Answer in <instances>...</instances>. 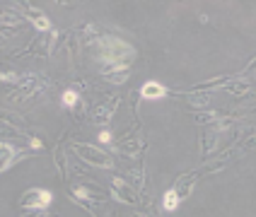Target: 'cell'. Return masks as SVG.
<instances>
[{"label": "cell", "instance_id": "8", "mask_svg": "<svg viewBox=\"0 0 256 217\" xmlns=\"http://www.w3.org/2000/svg\"><path fill=\"white\" fill-rule=\"evenodd\" d=\"M116 106H118V99H114V97H109L106 104H97V106L92 109L94 121H97V123H106V121L112 118V114L116 111Z\"/></svg>", "mask_w": 256, "mask_h": 217}, {"label": "cell", "instance_id": "18", "mask_svg": "<svg viewBox=\"0 0 256 217\" xmlns=\"http://www.w3.org/2000/svg\"><path fill=\"white\" fill-rule=\"evenodd\" d=\"M100 70H102V75L106 77V75H114V72L128 70V65H126V63H102Z\"/></svg>", "mask_w": 256, "mask_h": 217}, {"label": "cell", "instance_id": "11", "mask_svg": "<svg viewBox=\"0 0 256 217\" xmlns=\"http://www.w3.org/2000/svg\"><path fill=\"white\" fill-rule=\"evenodd\" d=\"M75 36H78V41L82 43V46H90V43H97V39H100V29L94 27V24H82V27H78Z\"/></svg>", "mask_w": 256, "mask_h": 217}, {"label": "cell", "instance_id": "12", "mask_svg": "<svg viewBox=\"0 0 256 217\" xmlns=\"http://www.w3.org/2000/svg\"><path fill=\"white\" fill-rule=\"evenodd\" d=\"M230 94H234V97H244V94H252L254 92V82L252 80H237V82H230L225 85Z\"/></svg>", "mask_w": 256, "mask_h": 217}, {"label": "cell", "instance_id": "20", "mask_svg": "<svg viewBox=\"0 0 256 217\" xmlns=\"http://www.w3.org/2000/svg\"><path fill=\"white\" fill-rule=\"evenodd\" d=\"M78 101H80V97H78V92H75V89H66V92H63V104H66V106H78Z\"/></svg>", "mask_w": 256, "mask_h": 217}, {"label": "cell", "instance_id": "25", "mask_svg": "<svg viewBox=\"0 0 256 217\" xmlns=\"http://www.w3.org/2000/svg\"><path fill=\"white\" fill-rule=\"evenodd\" d=\"M100 143H112V133L109 130H102L100 133Z\"/></svg>", "mask_w": 256, "mask_h": 217}, {"label": "cell", "instance_id": "10", "mask_svg": "<svg viewBox=\"0 0 256 217\" xmlns=\"http://www.w3.org/2000/svg\"><path fill=\"white\" fill-rule=\"evenodd\" d=\"M170 92H167V87H162L160 82L155 80H150V82H145L140 87V97L142 99H162V97H167Z\"/></svg>", "mask_w": 256, "mask_h": 217}, {"label": "cell", "instance_id": "6", "mask_svg": "<svg viewBox=\"0 0 256 217\" xmlns=\"http://www.w3.org/2000/svg\"><path fill=\"white\" fill-rule=\"evenodd\" d=\"M112 188H114L116 198H118L121 203H128V205H136V203H138V191L130 186V184H126L124 179L114 176V181H112Z\"/></svg>", "mask_w": 256, "mask_h": 217}, {"label": "cell", "instance_id": "14", "mask_svg": "<svg viewBox=\"0 0 256 217\" xmlns=\"http://www.w3.org/2000/svg\"><path fill=\"white\" fill-rule=\"evenodd\" d=\"M142 140H128L126 135L124 138H118V152H124V155H130V157H136L138 152L142 150Z\"/></svg>", "mask_w": 256, "mask_h": 217}, {"label": "cell", "instance_id": "4", "mask_svg": "<svg viewBox=\"0 0 256 217\" xmlns=\"http://www.w3.org/2000/svg\"><path fill=\"white\" fill-rule=\"evenodd\" d=\"M44 87H46V80L39 77V75H24L22 80H20V87H17V92H14L10 99L12 101H24L29 97H34L36 92H42Z\"/></svg>", "mask_w": 256, "mask_h": 217}, {"label": "cell", "instance_id": "19", "mask_svg": "<svg viewBox=\"0 0 256 217\" xmlns=\"http://www.w3.org/2000/svg\"><path fill=\"white\" fill-rule=\"evenodd\" d=\"M188 101H191L194 106H208L210 97H208L206 92H194V94H188Z\"/></svg>", "mask_w": 256, "mask_h": 217}, {"label": "cell", "instance_id": "9", "mask_svg": "<svg viewBox=\"0 0 256 217\" xmlns=\"http://www.w3.org/2000/svg\"><path fill=\"white\" fill-rule=\"evenodd\" d=\"M198 176H200V169H198V172L184 174V176H182V179L176 181V188H174V191H176L179 201H184L186 196H188V193L194 191V184H196V179H198Z\"/></svg>", "mask_w": 256, "mask_h": 217}, {"label": "cell", "instance_id": "28", "mask_svg": "<svg viewBox=\"0 0 256 217\" xmlns=\"http://www.w3.org/2000/svg\"><path fill=\"white\" fill-rule=\"evenodd\" d=\"M2 43H5V39H2V36H0V48H2Z\"/></svg>", "mask_w": 256, "mask_h": 217}, {"label": "cell", "instance_id": "23", "mask_svg": "<svg viewBox=\"0 0 256 217\" xmlns=\"http://www.w3.org/2000/svg\"><path fill=\"white\" fill-rule=\"evenodd\" d=\"M106 80H109V82H114V85H121V82H126V80H128V70L114 72V75H106Z\"/></svg>", "mask_w": 256, "mask_h": 217}, {"label": "cell", "instance_id": "7", "mask_svg": "<svg viewBox=\"0 0 256 217\" xmlns=\"http://www.w3.org/2000/svg\"><path fill=\"white\" fill-rule=\"evenodd\" d=\"M20 159H29V155L27 152H17L10 143H0V172L10 169L14 162H20Z\"/></svg>", "mask_w": 256, "mask_h": 217}, {"label": "cell", "instance_id": "3", "mask_svg": "<svg viewBox=\"0 0 256 217\" xmlns=\"http://www.w3.org/2000/svg\"><path fill=\"white\" fill-rule=\"evenodd\" d=\"M51 201H54L51 191H46V188H29V191H24L20 205L24 210H46Z\"/></svg>", "mask_w": 256, "mask_h": 217}, {"label": "cell", "instance_id": "15", "mask_svg": "<svg viewBox=\"0 0 256 217\" xmlns=\"http://www.w3.org/2000/svg\"><path fill=\"white\" fill-rule=\"evenodd\" d=\"M22 17L12 10H0V29H20Z\"/></svg>", "mask_w": 256, "mask_h": 217}, {"label": "cell", "instance_id": "1", "mask_svg": "<svg viewBox=\"0 0 256 217\" xmlns=\"http://www.w3.org/2000/svg\"><path fill=\"white\" fill-rule=\"evenodd\" d=\"M97 53L104 63H126L136 58V48L130 43L121 41V39H114V36H104L100 43H97Z\"/></svg>", "mask_w": 256, "mask_h": 217}, {"label": "cell", "instance_id": "22", "mask_svg": "<svg viewBox=\"0 0 256 217\" xmlns=\"http://www.w3.org/2000/svg\"><path fill=\"white\" fill-rule=\"evenodd\" d=\"M56 167L60 169V176L63 179H68V169H66V157H63V152L56 150Z\"/></svg>", "mask_w": 256, "mask_h": 217}, {"label": "cell", "instance_id": "27", "mask_svg": "<svg viewBox=\"0 0 256 217\" xmlns=\"http://www.w3.org/2000/svg\"><path fill=\"white\" fill-rule=\"evenodd\" d=\"M133 217H148V215H142V213H133Z\"/></svg>", "mask_w": 256, "mask_h": 217}, {"label": "cell", "instance_id": "2", "mask_svg": "<svg viewBox=\"0 0 256 217\" xmlns=\"http://www.w3.org/2000/svg\"><path fill=\"white\" fill-rule=\"evenodd\" d=\"M72 152L78 155V157L87 162V164H92V167H100V169H112L114 167V159L109 157L106 152H102L97 150L94 145H87V143H72Z\"/></svg>", "mask_w": 256, "mask_h": 217}, {"label": "cell", "instance_id": "17", "mask_svg": "<svg viewBox=\"0 0 256 217\" xmlns=\"http://www.w3.org/2000/svg\"><path fill=\"white\" fill-rule=\"evenodd\" d=\"M0 82H5V85H20V75L12 68H0Z\"/></svg>", "mask_w": 256, "mask_h": 217}, {"label": "cell", "instance_id": "5", "mask_svg": "<svg viewBox=\"0 0 256 217\" xmlns=\"http://www.w3.org/2000/svg\"><path fill=\"white\" fill-rule=\"evenodd\" d=\"M20 5H22V12H24V17H27L29 22L39 29V31H51V19H48L42 10H36L32 2H20Z\"/></svg>", "mask_w": 256, "mask_h": 217}, {"label": "cell", "instance_id": "16", "mask_svg": "<svg viewBox=\"0 0 256 217\" xmlns=\"http://www.w3.org/2000/svg\"><path fill=\"white\" fill-rule=\"evenodd\" d=\"M179 196H176V191H174V188H172V191H167V193H164V201H162V208H164V210H176V208H179Z\"/></svg>", "mask_w": 256, "mask_h": 217}, {"label": "cell", "instance_id": "21", "mask_svg": "<svg viewBox=\"0 0 256 217\" xmlns=\"http://www.w3.org/2000/svg\"><path fill=\"white\" fill-rule=\"evenodd\" d=\"M0 135H10V138H17V135H22V130H17L14 126L5 123V121H0Z\"/></svg>", "mask_w": 256, "mask_h": 217}, {"label": "cell", "instance_id": "26", "mask_svg": "<svg viewBox=\"0 0 256 217\" xmlns=\"http://www.w3.org/2000/svg\"><path fill=\"white\" fill-rule=\"evenodd\" d=\"M29 145H32L34 150H42V147H44V143L39 140V138H29Z\"/></svg>", "mask_w": 256, "mask_h": 217}, {"label": "cell", "instance_id": "24", "mask_svg": "<svg viewBox=\"0 0 256 217\" xmlns=\"http://www.w3.org/2000/svg\"><path fill=\"white\" fill-rule=\"evenodd\" d=\"M215 118H218L215 114H198L196 116V121H198V123H208V121H215Z\"/></svg>", "mask_w": 256, "mask_h": 217}, {"label": "cell", "instance_id": "13", "mask_svg": "<svg viewBox=\"0 0 256 217\" xmlns=\"http://www.w3.org/2000/svg\"><path fill=\"white\" fill-rule=\"evenodd\" d=\"M225 82H230L228 75H222V77H215V80H208V82H200V85H194L191 89H186V94H194V92H210V89H215V87H222Z\"/></svg>", "mask_w": 256, "mask_h": 217}]
</instances>
